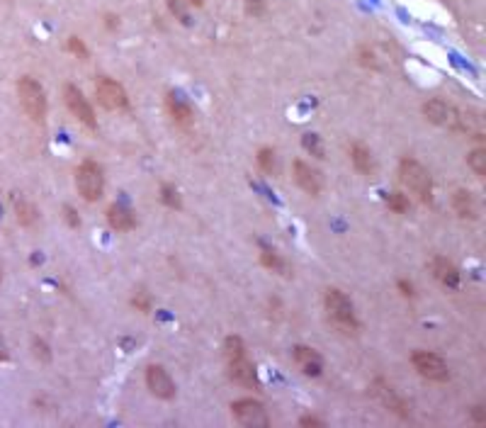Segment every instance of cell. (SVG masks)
I'll list each match as a JSON object with an SVG mask.
<instances>
[{
  "label": "cell",
  "instance_id": "1",
  "mask_svg": "<svg viewBox=\"0 0 486 428\" xmlns=\"http://www.w3.org/2000/svg\"><path fill=\"white\" fill-rule=\"evenodd\" d=\"M399 178L421 202H431L433 199V178L426 166L418 163L416 159H404L399 163Z\"/></svg>",
  "mask_w": 486,
  "mask_h": 428
},
{
  "label": "cell",
  "instance_id": "2",
  "mask_svg": "<svg viewBox=\"0 0 486 428\" xmlns=\"http://www.w3.org/2000/svg\"><path fill=\"white\" fill-rule=\"evenodd\" d=\"M17 98H20L22 110L27 112V117L35 122H44L46 120V93L35 78L25 75L17 83Z\"/></svg>",
  "mask_w": 486,
  "mask_h": 428
},
{
  "label": "cell",
  "instance_id": "3",
  "mask_svg": "<svg viewBox=\"0 0 486 428\" xmlns=\"http://www.w3.org/2000/svg\"><path fill=\"white\" fill-rule=\"evenodd\" d=\"M75 188L85 202H98L105 193V175L95 161H83L75 170Z\"/></svg>",
  "mask_w": 486,
  "mask_h": 428
},
{
  "label": "cell",
  "instance_id": "4",
  "mask_svg": "<svg viewBox=\"0 0 486 428\" xmlns=\"http://www.w3.org/2000/svg\"><path fill=\"white\" fill-rule=\"evenodd\" d=\"M323 304H326L328 316L336 321L341 329L355 331L357 329V319H355V309H352V302L341 292V289L331 287L326 289V297H323Z\"/></svg>",
  "mask_w": 486,
  "mask_h": 428
},
{
  "label": "cell",
  "instance_id": "5",
  "mask_svg": "<svg viewBox=\"0 0 486 428\" xmlns=\"http://www.w3.org/2000/svg\"><path fill=\"white\" fill-rule=\"evenodd\" d=\"M231 413L241 426L249 428H265L270 426V416L265 411V407L255 399H238L231 404Z\"/></svg>",
  "mask_w": 486,
  "mask_h": 428
},
{
  "label": "cell",
  "instance_id": "6",
  "mask_svg": "<svg viewBox=\"0 0 486 428\" xmlns=\"http://www.w3.org/2000/svg\"><path fill=\"white\" fill-rule=\"evenodd\" d=\"M411 363L421 377L433 380V382H445V380L450 377L447 363L438 353H431V350H416V353L411 355Z\"/></svg>",
  "mask_w": 486,
  "mask_h": 428
},
{
  "label": "cell",
  "instance_id": "7",
  "mask_svg": "<svg viewBox=\"0 0 486 428\" xmlns=\"http://www.w3.org/2000/svg\"><path fill=\"white\" fill-rule=\"evenodd\" d=\"M95 95H98V102L107 110H125L129 98H127L125 88L117 83V80L107 78V75H100L95 80Z\"/></svg>",
  "mask_w": 486,
  "mask_h": 428
},
{
  "label": "cell",
  "instance_id": "8",
  "mask_svg": "<svg viewBox=\"0 0 486 428\" xmlns=\"http://www.w3.org/2000/svg\"><path fill=\"white\" fill-rule=\"evenodd\" d=\"M372 394L382 402V407L387 409V411L397 413V416H402V418L411 416V407H408V402L389 382H384V380H375Z\"/></svg>",
  "mask_w": 486,
  "mask_h": 428
},
{
  "label": "cell",
  "instance_id": "9",
  "mask_svg": "<svg viewBox=\"0 0 486 428\" xmlns=\"http://www.w3.org/2000/svg\"><path fill=\"white\" fill-rule=\"evenodd\" d=\"M64 100L69 105V110L73 117H78V122H83L88 130H98V120H95V112L90 107V102L85 100V95L80 93L75 85H66L64 88Z\"/></svg>",
  "mask_w": 486,
  "mask_h": 428
},
{
  "label": "cell",
  "instance_id": "10",
  "mask_svg": "<svg viewBox=\"0 0 486 428\" xmlns=\"http://www.w3.org/2000/svg\"><path fill=\"white\" fill-rule=\"evenodd\" d=\"M423 115L428 122L438 127H447V130H455L457 127V107L447 105L445 100H428L423 105Z\"/></svg>",
  "mask_w": 486,
  "mask_h": 428
},
{
  "label": "cell",
  "instance_id": "11",
  "mask_svg": "<svg viewBox=\"0 0 486 428\" xmlns=\"http://www.w3.org/2000/svg\"><path fill=\"white\" fill-rule=\"evenodd\" d=\"M146 387H149L151 394L159 399L175 397V382L170 380V375L165 373L161 365H149V370H146Z\"/></svg>",
  "mask_w": 486,
  "mask_h": 428
},
{
  "label": "cell",
  "instance_id": "12",
  "mask_svg": "<svg viewBox=\"0 0 486 428\" xmlns=\"http://www.w3.org/2000/svg\"><path fill=\"white\" fill-rule=\"evenodd\" d=\"M228 375H231L233 382L243 384V387L260 389V380H258V373H255V365L251 363L246 355L236 360H228Z\"/></svg>",
  "mask_w": 486,
  "mask_h": 428
},
{
  "label": "cell",
  "instance_id": "13",
  "mask_svg": "<svg viewBox=\"0 0 486 428\" xmlns=\"http://www.w3.org/2000/svg\"><path fill=\"white\" fill-rule=\"evenodd\" d=\"M292 355H294V363L302 368L304 375H309V377H318V375H321L323 358L314 348H309V346H294Z\"/></svg>",
  "mask_w": 486,
  "mask_h": 428
},
{
  "label": "cell",
  "instance_id": "14",
  "mask_svg": "<svg viewBox=\"0 0 486 428\" xmlns=\"http://www.w3.org/2000/svg\"><path fill=\"white\" fill-rule=\"evenodd\" d=\"M431 273L438 283L450 289H455L457 285H460V270H457V265L452 263V260L442 258V256H435V258L431 260Z\"/></svg>",
  "mask_w": 486,
  "mask_h": 428
},
{
  "label": "cell",
  "instance_id": "15",
  "mask_svg": "<svg viewBox=\"0 0 486 428\" xmlns=\"http://www.w3.org/2000/svg\"><path fill=\"white\" fill-rule=\"evenodd\" d=\"M294 180H297L299 188L307 195H312V197H316V195L321 193V178H318L316 170L309 163H304V161H294Z\"/></svg>",
  "mask_w": 486,
  "mask_h": 428
},
{
  "label": "cell",
  "instance_id": "16",
  "mask_svg": "<svg viewBox=\"0 0 486 428\" xmlns=\"http://www.w3.org/2000/svg\"><path fill=\"white\" fill-rule=\"evenodd\" d=\"M165 105H168V112H170V117L175 120V125H180V127H190V125H192L195 112H192V107H190V102L183 98V95L168 93V98H165Z\"/></svg>",
  "mask_w": 486,
  "mask_h": 428
},
{
  "label": "cell",
  "instance_id": "17",
  "mask_svg": "<svg viewBox=\"0 0 486 428\" xmlns=\"http://www.w3.org/2000/svg\"><path fill=\"white\" fill-rule=\"evenodd\" d=\"M455 130L465 132L471 139H484V120H481L479 112L471 110H457V127Z\"/></svg>",
  "mask_w": 486,
  "mask_h": 428
},
{
  "label": "cell",
  "instance_id": "18",
  "mask_svg": "<svg viewBox=\"0 0 486 428\" xmlns=\"http://www.w3.org/2000/svg\"><path fill=\"white\" fill-rule=\"evenodd\" d=\"M107 222L114 231H129L134 229L136 220H134V212H132L127 204H109L107 207Z\"/></svg>",
  "mask_w": 486,
  "mask_h": 428
},
{
  "label": "cell",
  "instance_id": "19",
  "mask_svg": "<svg viewBox=\"0 0 486 428\" xmlns=\"http://www.w3.org/2000/svg\"><path fill=\"white\" fill-rule=\"evenodd\" d=\"M12 207H15V217H17V222H20L22 226H32L37 220H39L37 207L25 197V195H20V193L12 195Z\"/></svg>",
  "mask_w": 486,
  "mask_h": 428
},
{
  "label": "cell",
  "instance_id": "20",
  "mask_svg": "<svg viewBox=\"0 0 486 428\" xmlns=\"http://www.w3.org/2000/svg\"><path fill=\"white\" fill-rule=\"evenodd\" d=\"M452 207H455L460 220H476V217H479L474 197H471L467 190H455V195H452Z\"/></svg>",
  "mask_w": 486,
  "mask_h": 428
},
{
  "label": "cell",
  "instance_id": "21",
  "mask_svg": "<svg viewBox=\"0 0 486 428\" xmlns=\"http://www.w3.org/2000/svg\"><path fill=\"white\" fill-rule=\"evenodd\" d=\"M350 161H352V166H355L357 173H362V175H372L375 168H377V166H375V159H372V151H370L365 144L352 146Z\"/></svg>",
  "mask_w": 486,
  "mask_h": 428
},
{
  "label": "cell",
  "instance_id": "22",
  "mask_svg": "<svg viewBox=\"0 0 486 428\" xmlns=\"http://www.w3.org/2000/svg\"><path fill=\"white\" fill-rule=\"evenodd\" d=\"M260 263H263L268 270H273V273L285 275V278H289V275H292V273H289L287 260H285L280 253H275V251H270V249H263V251H260Z\"/></svg>",
  "mask_w": 486,
  "mask_h": 428
},
{
  "label": "cell",
  "instance_id": "23",
  "mask_svg": "<svg viewBox=\"0 0 486 428\" xmlns=\"http://www.w3.org/2000/svg\"><path fill=\"white\" fill-rule=\"evenodd\" d=\"M224 355H226V360L243 358V355H246V346H243V341L238 339V336H228V339L224 341Z\"/></svg>",
  "mask_w": 486,
  "mask_h": 428
},
{
  "label": "cell",
  "instance_id": "24",
  "mask_svg": "<svg viewBox=\"0 0 486 428\" xmlns=\"http://www.w3.org/2000/svg\"><path fill=\"white\" fill-rule=\"evenodd\" d=\"M467 163H469V168L474 170L479 178H484V175H486V151L484 149L469 151V156H467Z\"/></svg>",
  "mask_w": 486,
  "mask_h": 428
},
{
  "label": "cell",
  "instance_id": "25",
  "mask_svg": "<svg viewBox=\"0 0 486 428\" xmlns=\"http://www.w3.org/2000/svg\"><path fill=\"white\" fill-rule=\"evenodd\" d=\"M258 166L263 173L273 175L278 170V161H275V151L273 149H260L258 151Z\"/></svg>",
  "mask_w": 486,
  "mask_h": 428
},
{
  "label": "cell",
  "instance_id": "26",
  "mask_svg": "<svg viewBox=\"0 0 486 428\" xmlns=\"http://www.w3.org/2000/svg\"><path fill=\"white\" fill-rule=\"evenodd\" d=\"M161 199H163V204L165 207H170V209H180V193L173 188V185H163L161 188Z\"/></svg>",
  "mask_w": 486,
  "mask_h": 428
},
{
  "label": "cell",
  "instance_id": "27",
  "mask_svg": "<svg viewBox=\"0 0 486 428\" xmlns=\"http://www.w3.org/2000/svg\"><path fill=\"white\" fill-rule=\"evenodd\" d=\"M387 204H389V209H394V212H399V214L408 212V207H411L408 197H406V195H402V193H389L387 195Z\"/></svg>",
  "mask_w": 486,
  "mask_h": 428
},
{
  "label": "cell",
  "instance_id": "28",
  "mask_svg": "<svg viewBox=\"0 0 486 428\" xmlns=\"http://www.w3.org/2000/svg\"><path fill=\"white\" fill-rule=\"evenodd\" d=\"M302 144H304V149L312 151L316 159H323V146H321V141H318L316 134H304Z\"/></svg>",
  "mask_w": 486,
  "mask_h": 428
},
{
  "label": "cell",
  "instance_id": "29",
  "mask_svg": "<svg viewBox=\"0 0 486 428\" xmlns=\"http://www.w3.org/2000/svg\"><path fill=\"white\" fill-rule=\"evenodd\" d=\"M32 348H35V358H37V360H42V363H49V360H51V350H49V346H46L42 339H35V344H32Z\"/></svg>",
  "mask_w": 486,
  "mask_h": 428
},
{
  "label": "cell",
  "instance_id": "30",
  "mask_svg": "<svg viewBox=\"0 0 486 428\" xmlns=\"http://www.w3.org/2000/svg\"><path fill=\"white\" fill-rule=\"evenodd\" d=\"M69 51L78 56V59H88V49H85V44L78 37H69Z\"/></svg>",
  "mask_w": 486,
  "mask_h": 428
},
{
  "label": "cell",
  "instance_id": "31",
  "mask_svg": "<svg viewBox=\"0 0 486 428\" xmlns=\"http://www.w3.org/2000/svg\"><path fill=\"white\" fill-rule=\"evenodd\" d=\"M132 302H134V307H136V309H141V312H149V309H151L149 294H146L144 289H139V292L134 294V299H132Z\"/></svg>",
  "mask_w": 486,
  "mask_h": 428
},
{
  "label": "cell",
  "instance_id": "32",
  "mask_svg": "<svg viewBox=\"0 0 486 428\" xmlns=\"http://www.w3.org/2000/svg\"><path fill=\"white\" fill-rule=\"evenodd\" d=\"M168 8H170V12H173V15H178V17H180V22H183V25H190L188 12L183 10V6H180L178 0H168Z\"/></svg>",
  "mask_w": 486,
  "mask_h": 428
},
{
  "label": "cell",
  "instance_id": "33",
  "mask_svg": "<svg viewBox=\"0 0 486 428\" xmlns=\"http://www.w3.org/2000/svg\"><path fill=\"white\" fill-rule=\"evenodd\" d=\"M64 212H66V222H69V224H71V226H73V229H75V226H80V220H78V214H75V212H73V209H71V207H66V209H64Z\"/></svg>",
  "mask_w": 486,
  "mask_h": 428
},
{
  "label": "cell",
  "instance_id": "34",
  "mask_svg": "<svg viewBox=\"0 0 486 428\" xmlns=\"http://www.w3.org/2000/svg\"><path fill=\"white\" fill-rule=\"evenodd\" d=\"M471 418H474L476 423H484V421H486V411H484V407H474V409H471Z\"/></svg>",
  "mask_w": 486,
  "mask_h": 428
},
{
  "label": "cell",
  "instance_id": "35",
  "mask_svg": "<svg viewBox=\"0 0 486 428\" xmlns=\"http://www.w3.org/2000/svg\"><path fill=\"white\" fill-rule=\"evenodd\" d=\"M399 287H402L404 297H413V285L411 283H406V280H399Z\"/></svg>",
  "mask_w": 486,
  "mask_h": 428
},
{
  "label": "cell",
  "instance_id": "36",
  "mask_svg": "<svg viewBox=\"0 0 486 428\" xmlns=\"http://www.w3.org/2000/svg\"><path fill=\"white\" fill-rule=\"evenodd\" d=\"M10 358V350H8V344H6V339L0 336V360H8Z\"/></svg>",
  "mask_w": 486,
  "mask_h": 428
},
{
  "label": "cell",
  "instance_id": "37",
  "mask_svg": "<svg viewBox=\"0 0 486 428\" xmlns=\"http://www.w3.org/2000/svg\"><path fill=\"white\" fill-rule=\"evenodd\" d=\"M299 423H302V426H323V421H318V418H314V416H304Z\"/></svg>",
  "mask_w": 486,
  "mask_h": 428
},
{
  "label": "cell",
  "instance_id": "38",
  "mask_svg": "<svg viewBox=\"0 0 486 428\" xmlns=\"http://www.w3.org/2000/svg\"><path fill=\"white\" fill-rule=\"evenodd\" d=\"M188 3H192V6H202V0H188Z\"/></svg>",
  "mask_w": 486,
  "mask_h": 428
},
{
  "label": "cell",
  "instance_id": "39",
  "mask_svg": "<svg viewBox=\"0 0 486 428\" xmlns=\"http://www.w3.org/2000/svg\"><path fill=\"white\" fill-rule=\"evenodd\" d=\"M0 283H3V265H0Z\"/></svg>",
  "mask_w": 486,
  "mask_h": 428
}]
</instances>
